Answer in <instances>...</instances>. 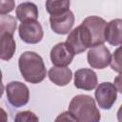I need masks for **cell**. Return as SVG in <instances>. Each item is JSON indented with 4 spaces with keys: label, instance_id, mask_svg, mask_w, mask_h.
Returning a JSON list of instances; mask_svg holds the SVG:
<instances>
[{
    "label": "cell",
    "instance_id": "6da1fadb",
    "mask_svg": "<svg viewBox=\"0 0 122 122\" xmlns=\"http://www.w3.org/2000/svg\"><path fill=\"white\" fill-rule=\"evenodd\" d=\"M18 67L22 77L29 83L38 84L47 74L43 58L34 51H25L18 59Z\"/></svg>",
    "mask_w": 122,
    "mask_h": 122
},
{
    "label": "cell",
    "instance_id": "7a4b0ae2",
    "mask_svg": "<svg viewBox=\"0 0 122 122\" xmlns=\"http://www.w3.org/2000/svg\"><path fill=\"white\" fill-rule=\"evenodd\" d=\"M69 112L78 122H98L101 118L94 99L88 94L75 95L70 102Z\"/></svg>",
    "mask_w": 122,
    "mask_h": 122
},
{
    "label": "cell",
    "instance_id": "3957f363",
    "mask_svg": "<svg viewBox=\"0 0 122 122\" xmlns=\"http://www.w3.org/2000/svg\"><path fill=\"white\" fill-rule=\"evenodd\" d=\"M66 43L70 46L74 54H80L84 52L88 48H92L89 31L82 23L70 31Z\"/></svg>",
    "mask_w": 122,
    "mask_h": 122
},
{
    "label": "cell",
    "instance_id": "277c9868",
    "mask_svg": "<svg viewBox=\"0 0 122 122\" xmlns=\"http://www.w3.org/2000/svg\"><path fill=\"white\" fill-rule=\"evenodd\" d=\"M82 24L86 27L91 36V43L92 47L102 45L106 42L105 32L107 28V22L99 17V16H88L86 17Z\"/></svg>",
    "mask_w": 122,
    "mask_h": 122
},
{
    "label": "cell",
    "instance_id": "5b68a950",
    "mask_svg": "<svg viewBox=\"0 0 122 122\" xmlns=\"http://www.w3.org/2000/svg\"><path fill=\"white\" fill-rule=\"evenodd\" d=\"M6 95L11 106L20 108L28 104L30 99V91L24 83L20 81H11L6 86Z\"/></svg>",
    "mask_w": 122,
    "mask_h": 122
},
{
    "label": "cell",
    "instance_id": "8992f818",
    "mask_svg": "<svg viewBox=\"0 0 122 122\" xmlns=\"http://www.w3.org/2000/svg\"><path fill=\"white\" fill-rule=\"evenodd\" d=\"M18 32L22 41L28 44H37L44 36L43 28L37 20L22 22L18 28Z\"/></svg>",
    "mask_w": 122,
    "mask_h": 122
},
{
    "label": "cell",
    "instance_id": "52a82bcc",
    "mask_svg": "<svg viewBox=\"0 0 122 122\" xmlns=\"http://www.w3.org/2000/svg\"><path fill=\"white\" fill-rule=\"evenodd\" d=\"M98 106L103 110H110L116 101L117 90L114 84L111 82L100 83L94 92Z\"/></svg>",
    "mask_w": 122,
    "mask_h": 122
},
{
    "label": "cell",
    "instance_id": "ba28073f",
    "mask_svg": "<svg viewBox=\"0 0 122 122\" xmlns=\"http://www.w3.org/2000/svg\"><path fill=\"white\" fill-rule=\"evenodd\" d=\"M87 59L89 65L92 69L102 70L110 65L112 55L110 50L102 44L92 47L88 51Z\"/></svg>",
    "mask_w": 122,
    "mask_h": 122
},
{
    "label": "cell",
    "instance_id": "9c48e42d",
    "mask_svg": "<svg viewBox=\"0 0 122 122\" xmlns=\"http://www.w3.org/2000/svg\"><path fill=\"white\" fill-rule=\"evenodd\" d=\"M51 29L57 34H67L69 33L74 24L73 12L70 10L56 13L51 14L50 16Z\"/></svg>",
    "mask_w": 122,
    "mask_h": 122
},
{
    "label": "cell",
    "instance_id": "30bf717a",
    "mask_svg": "<svg viewBox=\"0 0 122 122\" xmlns=\"http://www.w3.org/2000/svg\"><path fill=\"white\" fill-rule=\"evenodd\" d=\"M74 52L66 42H61L53 46L51 51V61L54 66L67 67L69 66L73 57Z\"/></svg>",
    "mask_w": 122,
    "mask_h": 122
},
{
    "label": "cell",
    "instance_id": "8fae6325",
    "mask_svg": "<svg viewBox=\"0 0 122 122\" xmlns=\"http://www.w3.org/2000/svg\"><path fill=\"white\" fill-rule=\"evenodd\" d=\"M97 75L92 69H79L74 73V86L84 91H92L97 87Z\"/></svg>",
    "mask_w": 122,
    "mask_h": 122
},
{
    "label": "cell",
    "instance_id": "7c38bea8",
    "mask_svg": "<svg viewBox=\"0 0 122 122\" xmlns=\"http://www.w3.org/2000/svg\"><path fill=\"white\" fill-rule=\"evenodd\" d=\"M105 37L112 46L122 45V19L116 18L107 23Z\"/></svg>",
    "mask_w": 122,
    "mask_h": 122
},
{
    "label": "cell",
    "instance_id": "4fadbf2b",
    "mask_svg": "<svg viewBox=\"0 0 122 122\" xmlns=\"http://www.w3.org/2000/svg\"><path fill=\"white\" fill-rule=\"evenodd\" d=\"M48 76L50 80L60 87L68 85L72 78V71L68 67L53 66L48 71Z\"/></svg>",
    "mask_w": 122,
    "mask_h": 122
},
{
    "label": "cell",
    "instance_id": "5bb4252c",
    "mask_svg": "<svg viewBox=\"0 0 122 122\" xmlns=\"http://www.w3.org/2000/svg\"><path fill=\"white\" fill-rule=\"evenodd\" d=\"M16 18L22 23L29 20H37L38 8L32 2H23L15 10Z\"/></svg>",
    "mask_w": 122,
    "mask_h": 122
},
{
    "label": "cell",
    "instance_id": "9a60e30c",
    "mask_svg": "<svg viewBox=\"0 0 122 122\" xmlns=\"http://www.w3.org/2000/svg\"><path fill=\"white\" fill-rule=\"evenodd\" d=\"M0 41H1L0 58L4 61H9L12 58L16 50V44L13 38V34L8 32L2 33L0 34Z\"/></svg>",
    "mask_w": 122,
    "mask_h": 122
},
{
    "label": "cell",
    "instance_id": "2e32d148",
    "mask_svg": "<svg viewBox=\"0 0 122 122\" xmlns=\"http://www.w3.org/2000/svg\"><path fill=\"white\" fill-rule=\"evenodd\" d=\"M70 0H46V10L50 14H56L70 10Z\"/></svg>",
    "mask_w": 122,
    "mask_h": 122
},
{
    "label": "cell",
    "instance_id": "e0dca14e",
    "mask_svg": "<svg viewBox=\"0 0 122 122\" xmlns=\"http://www.w3.org/2000/svg\"><path fill=\"white\" fill-rule=\"evenodd\" d=\"M17 27L15 17L8 14H0V34L10 33L13 34Z\"/></svg>",
    "mask_w": 122,
    "mask_h": 122
},
{
    "label": "cell",
    "instance_id": "ac0fdd59",
    "mask_svg": "<svg viewBox=\"0 0 122 122\" xmlns=\"http://www.w3.org/2000/svg\"><path fill=\"white\" fill-rule=\"evenodd\" d=\"M110 65L112 71L118 73H122V46L113 51Z\"/></svg>",
    "mask_w": 122,
    "mask_h": 122
},
{
    "label": "cell",
    "instance_id": "d6986e66",
    "mask_svg": "<svg viewBox=\"0 0 122 122\" xmlns=\"http://www.w3.org/2000/svg\"><path fill=\"white\" fill-rule=\"evenodd\" d=\"M15 121H19V122H30V121H38L39 118L35 115L34 112H30V111H24V112H20L16 114Z\"/></svg>",
    "mask_w": 122,
    "mask_h": 122
},
{
    "label": "cell",
    "instance_id": "ffe728a7",
    "mask_svg": "<svg viewBox=\"0 0 122 122\" xmlns=\"http://www.w3.org/2000/svg\"><path fill=\"white\" fill-rule=\"evenodd\" d=\"M15 8L14 0H0V14H8Z\"/></svg>",
    "mask_w": 122,
    "mask_h": 122
},
{
    "label": "cell",
    "instance_id": "44dd1931",
    "mask_svg": "<svg viewBox=\"0 0 122 122\" xmlns=\"http://www.w3.org/2000/svg\"><path fill=\"white\" fill-rule=\"evenodd\" d=\"M55 120L56 121H59V120H61V121H69V120H71V121H76L74 119V117L71 115V113L69 111L68 112H62Z\"/></svg>",
    "mask_w": 122,
    "mask_h": 122
},
{
    "label": "cell",
    "instance_id": "7402d4cb",
    "mask_svg": "<svg viewBox=\"0 0 122 122\" xmlns=\"http://www.w3.org/2000/svg\"><path fill=\"white\" fill-rule=\"evenodd\" d=\"M113 84H114V86L116 87V90H117L120 93H122V73H119V74L114 78Z\"/></svg>",
    "mask_w": 122,
    "mask_h": 122
},
{
    "label": "cell",
    "instance_id": "603a6c76",
    "mask_svg": "<svg viewBox=\"0 0 122 122\" xmlns=\"http://www.w3.org/2000/svg\"><path fill=\"white\" fill-rule=\"evenodd\" d=\"M117 120L119 122H122V105L120 106V108L117 111Z\"/></svg>",
    "mask_w": 122,
    "mask_h": 122
}]
</instances>
